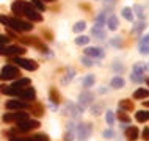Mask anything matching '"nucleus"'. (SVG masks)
<instances>
[{
  "mask_svg": "<svg viewBox=\"0 0 149 141\" xmlns=\"http://www.w3.org/2000/svg\"><path fill=\"white\" fill-rule=\"evenodd\" d=\"M11 11L13 14H16V17H27L30 22H41L42 21V14H39L38 10H35L33 5L30 2L25 0H16L11 5Z\"/></svg>",
  "mask_w": 149,
  "mask_h": 141,
  "instance_id": "1",
  "label": "nucleus"
},
{
  "mask_svg": "<svg viewBox=\"0 0 149 141\" xmlns=\"http://www.w3.org/2000/svg\"><path fill=\"white\" fill-rule=\"evenodd\" d=\"M0 24H3L5 27L11 28V30L17 31V33H27V31L33 30L30 21H22L21 17H11V16H3L0 14Z\"/></svg>",
  "mask_w": 149,
  "mask_h": 141,
  "instance_id": "2",
  "label": "nucleus"
},
{
  "mask_svg": "<svg viewBox=\"0 0 149 141\" xmlns=\"http://www.w3.org/2000/svg\"><path fill=\"white\" fill-rule=\"evenodd\" d=\"M39 127V122L35 119H25V121H21V122L16 124V130L10 132V133H27V132H31V130H36Z\"/></svg>",
  "mask_w": 149,
  "mask_h": 141,
  "instance_id": "3",
  "label": "nucleus"
},
{
  "mask_svg": "<svg viewBox=\"0 0 149 141\" xmlns=\"http://www.w3.org/2000/svg\"><path fill=\"white\" fill-rule=\"evenodd\" d=\"M21 77V71L19 67L13 66V64H6L2 71H0V80L6 82V80H16Z\"/></svg>",
  "mask_w": 149,
  "mask_h": 141,
  "instance_id": "4",
  "label": "nucleus"
},
{
  "mask_svg": "<svg viewBox=\"0 0 149 141\" xmlns=\"http://www.w3.org/2000/svg\"><path fill=\"white\" fill-rule=\"evenodd\" d=\"M3 122H21V121H25L29 119V113L24 111V110H16V111H11V113H5L3 115Z\"/></svg>",
  "mask_w": 149,
  "mask_h": 141,
  "instance_id": "5",
  "label": "nucleus"
},
{
  "mask_svg": "<svg viewBox=\"0 0 149 141\" xmlns=\"http://www.w3.org/2000/svg\"><path fill=\"white\" fill-rule=\"evenodd\" d=\"M21 42L36 47L38 50H41V53H49V52H50L49 47H47L39 38H36V36H24V38H21Z\"/></svg>",
  "mask_w": 149,
  "mask_h": 141,
  "instance_id": "6",
  "label": "nucleus"
},
{
  "mask_svg": "<svg viewBox=\"0 0 149 141\" xmlns=\"http://www.w3.org/2000/svg\"><path fill=\"white\" fill-rule=\"evenodd\" d=\"M11 61L25 71H36L38 69V63L35 60H27V58H22V56H11Z\"/></svg>",
  "mask_w": 149,
  "mask_h": 141,
  "instance_id": "7",
  "label": "nucleus"
},
{
  "mask_svg": "<svg viewBox=\"0 0 149 141\" xmlns=\"http://www.w3.org/2000/svg\"><path fill=\"white\" fill-rule=\"evenodd\" d=\"M75 133H77L79 141H86L93 133V126L90 122H80L77 127H75Z\"/></svg>",
  "mask_w": 149,
  "mask_h": 141,
  "instance_id": "8",
  "label": "nucleus"
},
{
  "mask_svg": "<svg viewBox=\"0 0 149 141\" xmlns=\"http://www.w3.org/2000/svg\"><path fill=\"white\" fill-rule=\"evenodd\" d=\"M93 102H94V96H93V92H90L88 90L80 92V96H79V103H77V105L82 108V110H85V108L91 107Z\"/></svg>",
  "mask_w": 149,
  "mask_h": 141,
  "instance_id": "9",
  "label": "nucleus"
},
{
  "mask_svg": "<svg viewBox=\"0 0 149 141\" xmlns=\"http://www.w3.org/2000/svg\"><path fill=\"white\" fill-rule=\"evenodd\" d=\"M17 97L21 100H25V102H31V100L36 99V91H35V88H31V86L22 88V90L19 91Z\"/></svg>",
  "mask_w": 149,
  "mask_h": 141,
  "instance_id": "10",
  "label": "nucleus"
},
{
  "mask_svg": "<svg viewBox=\"0 0 149 141\" xmlns=\"http://www.w3.org/2000/svg\"><path fill=\"white\" fill-rule=\"evenodd\" d=\"M30 102H25V100H21V99H11L6 102V108L8 110H25V108H29Z\"/></svg>",
  "mask_w": 149,
  "mask_h": 141,
  "instance_id": "11",
  "label": "nucleus"
},
{
  "mask_svg": "<svg viewBox=\"0 0 149 141\" xmlns=\"http://www.w3.org/2000/svg\"><path fill=\"white\" fill-rule=\"evenodd\" d=\"M85 56H90V58H97V60H102L104 56H105V52L104 49H100V47H86L85 50Z\"/></svg>",
  "mask_w": 149,
  "mask_h": 141,
  "instance_id": "12",
  "label": "nucleus"
},
{
  "mask_svg": "<svg viewBox=\"0 0 149 141\" xmlns=\"http://www.w3.org/2000/svg\"><path fill=\"white\" fill-rule=\"evenodd\" d=\"M66 113L71 116L72 119H77V118H80V115L83 113V110H82L79 105H75V103L69 102V103H68V107H66Z\"/></svg>",
  "mask_w": 149,
  "mask_h": 141,
  "instance_id": "13",
  "label": "nucleus"
},
{
  "mask_svg": "<svg viewBox=\"0 0 149 141\" xmlns=\"http://www.w3.org/2000/svg\"><path fill=\"white\" fill-rule=\"evenodd\" d=\"M102 24H94V27L91 28V36L93 38H97V39H105V30H104Z\"/></svg>",
  "mask_w": 149,
  "mask_h": 141,
  "instance_id": "14",
  "label": "nucleus"
},
{
  "mask_svg": "<svg viewBox=\"0 0 149 141\" xmlns=\"http://www.w3.org/2000/svg\"><path fill=\"white\" fill-rule=\"evenodd\" d=\"M30 107V110L31 113H33L35 116H38V118H41V116L44 115V107H42V103H39V102H33Z\"/></svg>",
  "mask_w": 149,
  "mask_h": 141,
  "instance_id": "15",
  "label": "nucleus"
},
{
  "mask_svg": "<svg viewBox=\"0 0 149 141\" xmlns=\"http://www.w3.org/2000/svg\"><path fill=\"white\" fill-rule=\"evenodd\" d=\"M107 27H108V30H111V31H115L116 28L119 27V21H118V17H116L115 14H111V16H108L107 17Z\"/></svg>",
  "mask_w": 149,
  "mask_h": 141,
  "instance_id": "16",
  "label": "nucleus"
},
{
  "mask_svg": "<svg viewBox=\"0 0 149 141\" xmlns=\"http://www.w3.org/2000/svg\"><path fill=\"white\" fill-rule=\"evenodd\" d=\"M138 135H140V132H138V128H136L135 126L127 127V130H126V136H127V140L135 141L136 138H138Z\"/></svg>",
  "mask_w": 149,
  "mask_h": 141,
  "instance_id": "17",
  "label": "nucleus"
},
{
  "mask_svg": "<svg viewBox=\"0 0 149 141\" xmlns=\"http://www.w3.org/2000/svg\"><path fill=\"white\" fill-rule=\"evenodd\" d=\"M11 86H13V88H17V90L27 88V86H30V78H16Z\"/></svg>",
  "mask_w": 149,
  "mask_h": 141,
  "instance_id": "18",
  "label": "nucleus"
},
{
  "mask_svg": "<svg viewBox=\"0 0 149 141\" xmlns=\"http://www.w3.org/2000/svg\"><path fill=\"white\" fill-rule=\"evenodd\" d=\"M49 97H50V102L54 103V105H58V103L61 102V96H60V92L55 90V88H50Z\"/></svg>",
  "mask_w": 149,
  "mask_h": 141,
  "instance_id": "19",
  "label": "nucleus"
},
{
  "mask_svg": "<svg viewBox=\"0 0 149 141\" xmlns=\"http://www.w3.org/2000/svg\"><path fill=\"white\" fill-rule=\"evenodd\" d=\"M132 11H134V16H136L140 21H144V19H146V14H144V8H143L141 5H135L134 8H132Z\"/></svg>",
  "mask_w": 149,
  "mask_h": 141,
  "instance_id": "20",
  "label": "nucleus"
},
{
  "mask_svg": "<svg viewBox=\"0 0 149 141\" xmlns=\"http://www.w3.org/2000/svg\"><path fill=\"white\" fill-rule=\"evenodd\" d=\"M135 119L138 121V122H146V121H149V110H140V111H136Z\"/></svg>",
  "mask_w": 149,
  "mask_h": 141,
  "instance_id": "21",
  "label": "nucleus"
},
{
  "mask_svg": "<svg viewBox=\"0 0 149 141\" xmlns=\"http://www.w3.org/2000/svg\"><path fill=\"white\" fill-rule=\"evenodd\" d=\"M121 14H123V17L126 19V21L129 22H134V19H135V16H134V11H132V8H123V11H121Z\"/></svg>",
  "mask_w": 149,
  "mask_h": 141,
  "instance_id": "22",
  "label": "nucleus"
},
{
  "mask_svg": "<svg viewBox=\"0 0 149 141\" xmlns=\"http://www.w3.org/2000/svg\"><path fill=\"white\" fill-rule=\"evenodd\" d=\"M75 127H74V124L72 122H69L68 124V132L64 133V141H72L74 140V136H75Z\"/></svg>",
  "mask_w": 149,
  "mask_h": 141,
  "instance_id": "23",
  "label": "nucleus"
},
{
  "mask_svg": "<svg viewBox=\"0 0 149 141\" xmlns=\"http://www.w3.org/2000/svg\"><path fill=\"white\" fill-rule=\"evenodd\" d=\"M146 27H148L146 21H140V22L135 24V27H134V30H132V33H134V35H141L143 30H144Z\"/></svg>",
  "mask_w": 149,
  "mask_h": 141,
  "instance_id": "24",
  "label": "nucleus"
},
{
  "mask_svg": "<svg viewBox=\"0 0 149 141\" xmlns=\"http://www.w3.org/2000/svg\"><path fill=\"white\" fill-rule=\"evenodd\" d=\"M111 88H115V90H118V88H123L124 85H126V82H124L123 77H119V75H116V77L111 78Z\"/></svg>",
  "mask_w": 149,
  "mask_h": 141,
  "instance_id": "25",
  "label": "nucleus"
},
{
  "mask_svg": "<svg viewBox=\"0 0 149 141\" xmlns=\"http://www.w3.org/2000/svg\"><path fill=\"white\" fill-rule=\"evenodd\" d=\"M119 108L123 111H132V110H134V103H132L129 99H123L119 102Z\"/></svg>",
  "mask_w": 149,
  "mask_h": 141,
  "instance_id": "26",
  "label": "nucleus"
},
{
  "mask_svg": "<svg viewBox=\"0 0 149 141\" xmlns=\"http://www.w3.org/2000/svg\"><path fill=\"white\" fill-rule=\"evenodd\" d=\"M146 69H148V66H146L144 63H135V64H134V67H132V72L143 75L144 72H146Z\"/></svg>",
  "mask_w": 149,
  "mask_h": 141,
  "instance_id": "27",
  "label": "nucleus"
},
{
  "mask_svg": "<svg viewBox=\"0 0 149 141\" xmlns=\"http://www.w3.org/2000/svg\"><path fill=\"white\" fill-rule=\"evenodd\" d=\"M134 97L135 99H148L149 97V90H136L135 92H134Z\"/></svg>",
  "mask_w": 149,
  "mask_h": 141,
  "instance_id": "28",
  "label": "nucleus"
},
{
  "mask_svg": "<svg viewBox=\"0 0 149 141\" xmlns=\"http://www.w3.org/2000/svg\"><path fill=\"white\" fill-rule=\"evenodd\" d=\"M30 3L33 5L35 10L39 11V13H41V11H46V5H44L42 0H30Z\"/></svg>",
  "mask_w": 149,
  "mask_h": 141,
  "instance_id": "29",
  "label": "nucleus"
},
{
  "mask_svg": "<svg viewBox=\"0 0 149 141\" xmlns=\"http://www.w3.org/2000/svg\"><path fill=\"white\" fill-rule=\"evenodd\" d=\"M74 75H75V71H74V69H69V71H68V74L61 78V83H63V85L71 83V82H72V78H74Z\"/></svg>",
  "mask_w": 149,
  "mask_h": 141,
  "instance_id": "30",
  "label": "nucleus"
},
{
  "mask_svg": "<svg viewBox=\"0 0 149 141\" xmlns=\"http://www.w3.org/2000/svg\"><path fill=\"white\" fill-rule=\"evenodd\" d=\"M94 82H96V78H94V75H86L85 78H83V88H91L93 85H94Z\"/></svg>",
  "mask_w": 149,
  "mask_h": 141,
  "instance_id": "31",
  "label": "nucleus"
},
{
  "mask_svg": "<svg viewBox=\"0 0 149 141\" xmlns=\"http://www.w3.org/2000/svg\"><path fill=\"white\" fill-rule=\"evenodd\" d=\"M29 140L30 141H50L49 136H47L46 133H36L33 136H29Z\"/></svg>",
  "mask_w": 149,
  "mask_h": 141,
  "instance_id": "32",
  "label": "nucleus"
},
{
  "mask_svg": "<svg viewBox=\"0 0 149 141\" xmlns=\"http://www.w3.org/2000/svg\"><path fill=\"white\" fill-rule=\"evenodd\" d=\"M85 28H86V22L80 21V22H77L74 27H72V31H74V33H80V31H83Z\"/></svg>",
  "mask_w": 149,
  "mask_h": 141,
  "instance_id": "33",
  "label": "nucleus"
},
{
  "mask_svg": "<svg viewBox=\"0 0 149 141\" xmlns=\"http://www.w3.org/2000/svg\"><path fill=\"white\" fill-rule=\"evenodd\" d=\"M110 44H111L113 47H119V49L124 46L123 38H121V36H115V38H111V39H110Z\"/></svg>",
  "mask_w": 149,
  "mask_h": 141,
  "instance_id": "34",
  "label": "nucleus"
},
{
  "mask_svg": "<svg viewBox=\"0 0 149 141\" xmlns=\"http://www.w3.org/2000/svg\"><path fill=\"white\" fill-rule=\"evenodd\" d=\"M88 42H90V38L85 36V35L77 36V38H75V44H77V46H86Z\"/></svg>",
  "mask_w": 149,
  "mask_h": 141,
  "instance_id": "35",
  "label": "nucleus"
},
{
  "mask_svg": "<svg viewBox=\"0 0 149 141\" xmlns=\"http://www.w3.org/2000/svg\"><path fill=\"white\" fill-rule=\"evenodd\" d=\"M118 119L121 121V122H124V124L130 122V116L126 115V111H123V110H119V111H118Z\"/></svg>",
  "mask_w": 149,
  "mask_h": 141,
  "instance_id": "36",
  "label": "nucleus"
},
{
  "mask_svg": "<svg viewBox=\"0 0 149 141\" xmlns=\"http://www.w3.org/2000/svg\"><path fill=\"white\" fill-rule=\"evenodd\" d=\"M91 111H93V115H94V116L102 115V111H104V105H102V103H99V105H94V103H93V105H91Z\"/></svg>",
  "mask_w": 149,
  "mask_h": 141,
  "instance_id": "37",
  "label": "nucleus"
},
{
  "mask_svg": "<svg viewBox=\"0 0 149 141\" xmlns=\"http://www.w3.org/2000/svg\"><path fill=\"white\" fill-rule=\"evenodd\" d=\"M105 119H107V124H108V126H113V124H115V113L108 110V111L105 113Z\"/></svg>",
  "mask_w": 149,
  "mask_h": 141,
  "instance_id": "38",
  "label": "nucleus"
},
{
  "mask_svg": "<svg viewBox=\"0 0 149 141\" xmlns=\"http://www.w3.org/2000/svg\"><path fill=\"white\" fill-rule=\"evenodd\" d=\"M130 80H132V82H135V83H141V82H143V75H140V74H135V72H132Z\"/></svg>",
  "mask_w": 149,
  "mask_h": 141,
  "instance_id": "39",
  "label": "nucleus"
},
{
  "mask_svg": "<svg viewBox=\"0 0 149 141\" xmlns=\"http://www.w3.org/2000/svg\"><path fill=\"white\" fill-rule=\"evenodd\" d=\"M82 63L85 64L86 67H90V66H93V64H94V60L90 58V56H83V58H82Z\"/></svg>",
  "mask_w": 149,
  "mask_h": 141,
  "instance_id": "40",
  "label": "nucleus"
},
{
  "mask_svg": "<svg viewBox=\"0 0 149 141\" xmlns=\"http://www.w3.org/2000/svg\"><path fill=\"white\" fill-rule=\"evenodd\" d=\"M102 2H104V5H105V8H110V10H113L115 3L118 2V0H102Z\"/></svg>",
  "mask_w": 149,
  "mask_h": 141,
  "instance_id": "41",
  "label": "nucleus"
},
{
  "mask_svg": "<svg viewBox=\"0 0 149 141\" xmlns=\"http://www.w3.org/2000/svg\"><path fill=\"white\" fill-rule=\"evenodd\" d=\"M10 44V38L6 35H0V46H8Z\"/></svg>",
  "mask_w": 149,
  "mask_h": 141,
  "instance_id": "42",
  "label": "nucleus"
},
{
  "mask_svg": "<svg viewBox=\"0 0 149 141\" xmlns=\"http://www.w3.org/2000/svg\"><path fill=\"white\" fill-rule=\"evenodd\" d=\"M140 46H149V33L140 38Z\"/></svg>",
  "mask_w": 149,
  "mask_h": 141,
  "instance_id": "43",
  "label": "nucleus"
},
{
  "mask_svg": "<svg viewBox=\"0 0 149 141\" xmlns=\"http://www.w3.org/2000/svg\"><path fill=\"white\" fill-rule=\"evenodd\" d=\"M141 136L144 141H149V127H144L143 132H141Z\"/></svg>",
  "mask_w": 149,
  "mask_h": 141,
  "instance_id": "44",
  "label": "nucleus"
},
{
  "mask_svg": "<svg viewBox=\"0 0 149 141\" xmlns=\"http://www.w3.org/2000/svg\"><path fill=\"white\" fill-rule=\"evenodd\" d=\"M102 135H104V138H108V140H110V138H113V136H115V132L110 128V130H105Z\"/></svg>",
  "mask_w": 149,
  "mask_h": 141,
  "instance_id": "45",
  "label": "nucleus"
},
{
  "mask_svg": "<svg viewBox=\"0 0 149 141\" xmlns=\"http://www.w3.org/2000/svg\"><path fill=\"white\" fill-rule=\"evenodd\" d=\"M140 53L141 55H149V46H140Z\"/></svg>",
  "mask_w": 149,
  "mask_h": 141,
  "instance_id": "46",
  "label": "nucleus"
},
{
  "mask_svg": "<svg viewBox=\"0 0 149 141\" xmlns=\"http://www.w3.org/2000/svg\"><path fill=\"white\" fill-rule=\"evenodd\" d=\"M113 71H115V72H119V74H121V72L124 71V66H121L119 63H115V64H113Z\"/></svg>",
  "mask_w": 149,
  "mask_h": 141,
  "instance_id": "47",
  "label": "nucleus"
},
{
  "mask_svg": "<svg viewBox=\"0 0 149 141\" xmlns=\"http://www.w3.org/2000/svg\"><path fill=\"white\" fill-rule=\"evenodd\" d=\"M104 92H107V88L105 86H100L99 88V94H104Z\"/></svg>",
  "mask_w": 149,
  "mask_h": 141,
  "instance_id": "48",
  "label": "nucleus"
},
{
  "mask_svg": "<svg viewBox=\"0 0 149 141\" xmlns=\"http://www.w3.org/2000/svg\"><path fill=\"white\" fill-rule=\"evenodd\" d=\"M143 105H144V107H149V100H146V102H143Z\"/></svg>",
  "mask_w": 149,
  "mask_h": 141,
  "instance_id": "49",
  "label": "nucleus"
},
{
  "mask_svg": "<svg viewBox=\"0 0 149 141\" xmlns=\"http://www.w3.org/2000/svg\"><path fill=\"white\" fill-rule=\"evenodd\" d=\"M146 83H148V86H149V77L146 78Z\"/></svg>",
  "mask_w": 149,
  "mask_h": 141,
  "instance_id": "50",
  "label": "nucleus"
},
{
  "mask_svg": "<svg viewBox=\"0 0 149 141\" xmlns=\"http://www.w3.org/2000/svg\"><path fill=\"white\" fill-rule=\"evenodd\" d=\"M46 2H54V0H46Z\"/></svg>",
  "mask_w": 149,
  "mask_h": 141,
  "instance_id": "51",
  "label": "nucleus"
}]
</instances>
